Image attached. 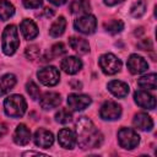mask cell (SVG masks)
<instances>
[{
	"label": "cell",
	"mask_w": 157,
	"mask_h": 157,
	"mask_svg": "<svg viewBox=\"0 0 157 157\" xmlns=\"http://www.w3.org/2000/svg\"><path fill=\"white\" fill-rule=\"evenodd\" d=\"M76 142L82 150L99 147L103 142V135L87 117H80L76 121Z\"/></svg>",
	"instance_id": "6da1fadb"
},
{
	"label": "cell",
	"mask_w": 157,
	"mask_h": 157,
	"mask_svg": "<svg viewBox=\"0 0 157 157\" xmlns=\"http://www.w3.org/2000/svg\"><path fill=\"white\" fill-rule=\"evenodd\" d=\"M20 38L18 29L15 25H9L5 27L1 36V49L5 55H12L18 49Z\"/></svg>",
	"instance_id": "7a4b0ae2"
},
{
	"label": "cell",
	"mask_w": 157,
	"mask_h": 157,
	"mask_svg": "<svg viewBox=\"0 0 157 157\" xmlns=\"http://www.w3.org/2000/svg\"><path fill=\"white\" fill-rule=\"evenodd\" d=\"M27 103L23 96L21 94H11L4 101V110L7 117L11 118H21L26 113Z\"/></svg>",
	"instance_id": "3957f363"
},
{
	"label": "cell",
	"mask_w": 157,
	"mask_h": 157,
	"mask_svg": "<svg viewBox=\"0 0 157 157\" xmlns=\"http://www.w3.org/2000/svg\"><path fill=\"white\" fill-rule=\"evenodd\" d=\"M118 142L120 147L125 150H134L140 144V136L139 134L130 128H121L118 131Z\"/></svg>",
	"instance_id": "277c9868"
},
{
	"label": "cell",
	"mask_w": 157,
	"mask_h": 157,
	"mask_svg": "<svg viewBox=\"0 0 157 157\" xmlns=\"http://www.w3.org/2000/svg\"><path fill=\"white\" fill-rule=\"evenodd\" d=\"M99 67L105 75H115L121 69V60L112 53H105L99 56Z\"/></svg>",
	"instance_id": "5b68a950"
},
{
	"label": "cell",
	"mask_w": 157,
	"mask_h": 157,
	"mask_svg": "<svg viewBox=\"0 0 157 157\" xmlns=\"http://www.w3.org/2000/svg\"><path fill=\"white\" fill-rule=\"evenodd\" d=\"M74 27L80 33L92 34V33H94V31L97 28V20L93 15L85 13V15H82V16H80L78 18L75 20Z\"/></svg>",
	"instance_id": "8992f818"
},
{
	"label": "cell",
	"mask_w": 157,
	"mask_h": 157,
	"mask_svg": "<svg viewBox=\"0 0 157 157\" xmlns=\"http://www.w3.org/2000/svg\"><path fill=\"white\" fill-rule=\"evenodd\" d=\"M37 77L44 86H55L60 80V72L55 66H45L38 70Z\"/></svg>",
	"instance_id": "52a82bcc"
},
{
	"label": "cell",
	"mask_w": 157,
	"mask_h": 157,
	"mask_svg": "<svg viewBox=\"0 0 157 157\" xmlns=\"http://www.w3.org/2000/svg\"><path fill=\"white\" fill-rule=\"evenodd\" d=\"M121 112L123 110H121V105L120 104H118L114 101H107L101 105L99 117L103 120L113 121V120H117V119H119L121 117Z\"/></svg>",
	"instance_id": "ba28073f"
},
{
	"label": "cell",
	"mask_w": 157,
	"mask_h": 157,
	"mask_svg": "<svg viewBox=\"0 0 157 157\" xmlns=\"http://www.w3.org/2000/svg\"><path fill=\"white\" fill-rule=\"evenodd\" d=\"M92 99L87 94H78V93H71L67 97V104L69 108L74 112H81L86 109L91 104Z\"/></svg>",
	"instance_id": "9c48e42d"
},
{
	"label": "cell",
	"mask_w": 157,
	"mask_h": 157,
	"mask_svg": "<svg viewBox=\"0 0 157 157\" xmlns=\"http://www.w3.org/2000/svg\"><path fill=\"white\" fill-rule=\"evenodd\" d=\"M126 66H128L129 71H130L132 75L142 74V72H145V71L148 69V64H147V61L145 60V58H142L141 55H137V54H131V55L128 58Z\"/></svg>",
	"instance_id": "30bf717a"
},
{
	"label": "cell",
	"mask_w": 157,
	"mask_h": 157,
	"mask_svg": "<svg viewBox=\"0 0 157 157\" xmlns=\"http://www.w3.org/2000/svg\"><path fill=\"white\" fill-rule=\"evenodd\" d=\"M134 101H135V103L139 107H141L144 109L152 110V109L156 108V98L151 93H148L147 91H145V90L136 91L134 93Z\"/></svg>",
	"instance_id": "8fae6325"
},
{
	"label": "cell",
	"mask_w": 157,
	"mask_h": 157,
	"mask_svg": "<svg viewBox=\"0 0 157 157\" xmlns=\"http://www.w3.org/2000/svg\"><path fill=\"white\" fill-rule=\"evenodd\" d=\"M33 140H34L36 146L42 147V148H49L54 144L53 132L47 129H43V128H39L38 130H36Z\"/></svg>",
	"instance_id": "7c38bea8"
},
{
	"label": "cell",
	"mask_w": 157,
	"mask_h": 157,
	"mask_svg": "<svg viewBox=\"0 0 157 157\" xmlns=\"http://www.w3.org/2000/svg\"><path fill=\"white\" fill-rule=\"evenodd\" d=\"M58 141L63 148L71 150L76 145V134L69 128H64L58 132Z\"/></svg>",
	"instance_id": "4fadbf2b"
},
{
	"label": "cell",
	"mask_w": 157,
	"mask_h": 157,
	"mask_svg": "<svg viewBox=\"0 0 157 157\" xmlns=\"http://www.w3.org/2000/svg\"><path fill=\"white\" fill-rule=\"evenodd\" d=\"M60 67L69 75H75L82 69V61L77 56H66L61 60Z\"/></svg>",
	"instance_id": "5bb4252c"
},
{
	"label": "cell",
	"mask_w": 157,
	"mask_h": 157,
	"mask_svg": "<svg viewBox=\"0 0 157 157\" xmlns=\"http://www.w3.org/2000/svg\"><path fill=\"white\" fill-rule=\"evenodd\" d=\"M60 103H61V97L56 92H45L39 99V104L44 110L54 109L59 107Z\"/></svg>",
	"instance_id": "9a60e30c"
},
{
	"label": "cell",
	"mask_w": 157,
	"mask_h": 157,
	"mask_svg": "<svg viewBox=\"0 0 157 157\" xmlns=\"http://www.w3.org/2000/svg\"><path fill=\"white\" fill-rule=\"evenodd\" d=\"M132 124L136 129L142 131H151L153 128V120L147 113H137L134 115Z\"/></svg>",
	"instance_id": "2e32d148"
},
{
	"label": "cell",
	"mask_w": 157,
	"mask_h": 157,
	"mask_svg": "<svg viewBox=\"0 0 157 157\" xmlns=\"http://www.w3.org/2000/svg\"><path fill=\"white\" fill-rule=\"evenodd\" d=\"M107 88H108V91L113 94V96H115V97H118V98H124V97H126L128 96V93H129V85L128 83H125V82H123V81H119V80H113V81H110V82H108V85H107Z\"/></svg>",
	"instance_id": "e0dca14e"
},
{
	"label": "cell",
	"mask_w": 157,
	"mask_h": 157,
	"mask_svg": "<svg viewBox=\"0 0 157 157\" xmlns=\"http://www.w3.org/2000/svg\"><path fill=\"white\" fill-rule=\"evenodd\" d=\"M20 29H21L22 36H23L25 39H27V40L34 39V38L38 36V33H39L38 27H37V25L34 23V21H32V20H29V18H25V20L21 22Z\"/></svg>",
	"instance_id": "ac0fdd59"
},
{
	"label": "cell",
	"mask_w": 157,
	"mask_h": 157,
	"mask_svg": "<svg viewBox=\"0 0 157 157\" xmlns=\"http://www.w3.org/2000/svg\"><path fill=\"white\" fill-rule=\"evenodd\" d=\"M13 141L16 145L25 146L31 141V131L25 124H18L13 132Z\"/></svg>",
	"instance_id": "d6986e66"
},
{
	"label": "cell",
	"mask_w": 157,
	"mask_h": 157,
	"mask_svg": "<svg viewBox=\"0 0 157 157\" xmlns=\"http://www.w3.org/2000/svg\"><path fill=\"white\" fill-rule=\"evenodd\" d=\"M69 45L71 47V49H74L80 55H85L90 52L88 42L81 37H70L69 38Z\"/></svg>",
	"instance_id": "ffe728a7"
},
{
	"label": "cell",
	"mask_w": 157,
	"mask_h": 157,
	"mask_svg": "<svg viewBox=\"0 0 157 157\" xmlns=\"http://www.w3.org/2000/svg\"><path fill=\"white\" fill-rule=\"evenodd\" d=\"M16 85V76L13 74H5L0 76V96L9 93Z\"/></svg>",
	"instance_id": "44dd1931"
},
{
	"label": "cell",
	"mask_w": 157,
	"mask_h": 157,
	"mask_svg": "<svg viewBox=\"0 0 157 157\" xmlns=\"http://www.w3.org/2000/svg\"><path fill=\"white\" fill-rule=\"evenodd\" d=\"M70 11L74 15H85L91 11V4L88 0H74L70 4Z\"/></svg>",
	"instance_id": "7402d4cb"
},
{
	"label": "cell",
	"mask_w": 157,
	"mask_h": 157,
	"mask_svg": "<svg viewBox=\"0 0 157 157\" xmlns=\"http://www.w3.org/2000/svg\"><path fill=\"white\" fill-rule=\"evenodd\" d=\"M137 85H139L140 88H142L145 91H147V90H156V87H157V76H156V74L152 72V74L141 76L137 80Z\"/></svg>",
	"instance_id": "603a6c76"
},
{
	"label": "cell",
	"mask_w": 157,
	"mask_h": 157,
	"mask_svg": "<svg viewBox=\"0 0 157 157\" xmlns=\"http://www.w3.org/2000/svg\"><path fill=\"white\" fill-rule=\"evenodd\" d=\"M65 28H66V20L64 16H59L49 27V34L54 38L60 37L65 32Z\"/></svg>",
	"instance_id": "cb8c5ba5"
},
{
	"label": "cell",
	"mask_w": 157,
	"mask_h": 157,
	"mask_svg": "<svg viewBox=\"0 0 157 157\" xmlns=\"http://www.w3.org/2000/svg\"><path fill=\"white\" fill-rule=\"evenodd\" d=\"M15 13L13 5L7 0H0V20L6 21L10 17H12Z\"/></svg>",
	"instance_id": "d4e9b609"
},
{
	"label": "cell",
	"mask_w": 157,
	"mask_h": 157,
	"mask_svg": "<svg viewBox=\"0 0 157 157\" xmlns=\"http://www.w3.org/2000/svg\"><path fill=\"white\" fill-rule=\"evenodd\" d=\"M104 29L110 34H118L124 29V22L121 20H110L104 23Z\"/></svg>",
	"instance_id": "484cf974"
},
{
	"label": "cell",
	"mask_w": 157,
	"mask_h": 157,
	"mask_svg": "<svg viewBox=\"0 0 157 157\" xmlns=\"http://www.w3.org/2000/svg\"><path fill=\"white\" fill-rule=\"evenodd\" d=\"M146 12V2L144 0H137L135 1L131 7H130V13L132 17L135 18H140L141 16H144Z\"/></svg>",
	"instance_id": "4316f807"
},
{
	"label": "cell",
	"mask_w": 157,
	"mask_h": 157,
	"mask_svg": "<svg viewBox=\"0 0 157 157\" xmlns=\"http://www.w3.org/2000/svg\"><path fill=\"white\" fill-rule=\"evenodd\" d=\"M72 120V113L69 110V108H61L55 113V121L60 124H67Z\"/></svg>",
	"instance_id": "83f0119b"
},
{
	"label": "cell",
	"mask_w": 157,
	"mask_h": 157,
	"mask_svg": "<svg viewBox=\"0 0 157 157\" xmlns=\"http://www.w3.org/2000/svg\"><path fill=\"white\" fill-rule=\"evenodd\" d=\"M66 53V49H65V45L60 42V43H55L52 49H50V56H49V60H52L53 58H58V56H61Z\"/></svg>",
	"instance_id": "f1b7e54d"
},
{
	"label": "cell",
	"mask_w": 157,
	"mask_h": 157,
	"mask_svg": "<svg viewBox=\"0 0 157 157\" xmlns=\"http://www.w3.org/2000/svg\"><path fill=\"white\" fill-rule=\"evenodd\" d=\"M26 91H27V93L29 94V97L32 99H38L39 98V94H40L39 87L33 81H28L26 83Z\"/></svg>",
	"instance_id": "f546056e"
},
{
	"label": "cell",
	"mask_w": 157,
	"mask_h": 157,
	"mask_svg": "<svg viewBox=\"0 0 157 157\" xmlns=\"http://www.w3.org/2000/svg\"><path fill=\"white\" fill-rule=\"evenodd\" d=\"M39 54H40V50H39V48L37 47V45H29V47H27L26 49H25V55H26V58L28 59V60H34V59H37L38 56H39Z\"/></svg>",
	"instance_id": "4dcf8cb0"
},
{
	"label": "cell",
	"mask_w": 157,
	"mask_h": 157,
	"mask_svg": "<svg viewBox=\"0 0 157 157\" xmlns=\"http://www.w3.org/2000/svg\"><path fill=\"white\" fill-rule=\"evenodd\" d=\"M22 2L27 9H38L39 6H42L43 0H22Z\"/></svg>",
	"instance_id": "1f68e13d"
},
{
	"label": "cell",
	"mask_w": 157,
	"mask_h": 157,
	"mask_svg": "<svg viewBox=\"0 0 157 157\" xmlns=\"http://www.w3.org/2000/svg\"><path fill=\"white\" fill-rule=\"evenodd\" d=\"M137 47L142 50H150V49H152V43L150 39H144L137 43Z\"/></svg>",
	"instance_id": "d6a6232c"
},
{
	"label": "cell",
	"mask_w": 157,
	"mask_h": 157,
	"mask_svg": "<svg viewBox=\"0 0 157 157\" xmlns=\"http://www.w3.org/2000/svg\"><path fill=\"white\" fill-rule=\"evenodd\" d=\"M9 131V128H7V124L4 123V121H0V137H2L4 135H6Z\"/></svg>",
	"instance_id": "836d02e7"
},
{
	"label": "cell",
	"mask_w": 157,
	"mask_h": 157,
	"mask_svg": "<svg viewBox=\"0 0 157 157\" xmlns=\"http://www.w3.org/2000/svg\"><path fill=\"white\" fill-rule=\"evenodd\" d=\"M124 0H103V2L107 5V6H114V5H118L120 2H123Z\"/></svg>",
	"instance_id": "e575fe53"
},
{
	"label": "cell",
	"mask_w": 157,
	"mask_h": 157,
	"mask_svg": "<svg viewBox=\"0 0 157 157\" xmlns=\"http://www.w3.org/2000/svg\"><path fill=\"white\" fill-rule=\"evenodd\" d=\"M45 156L44 153L42 152H36V151H27V152H23V156Z\"/></svg>",
	"instance_id": "d590c367"
},
{
	"label": "cell",
	"mask_w": 157,
	"mask_h": 157,
	"mask_svg": "<svg viewBox=\"0 0 157 157\" xmlns=\"http://www.w3.org/2000/svg\"><path fill=\"white\" fill-rule=\"evenodd\" d=\"M43 11H44V16H45L47 18H49V17H52V16L54 15V11H53L52 9H49V7H45Z\"/></svg>",
	"instance_id": "8d00e7d4"
},
{
	"label": "cell",
	"mask_w": 157,
	"mask_h": 157,
	"mask_svg": "<svg viewBox=\"0 0 157 157\" xmlns=\"http://www.w3.org/2000/svg\"><path fill=\"white\" fill-rule=\"evenodd\" d=\"M49 2H52L53 5H55V6H61V5H64L67 0H48Z\"/></svg>",
	"instance_id": "74e56055"
}]
</instances>
